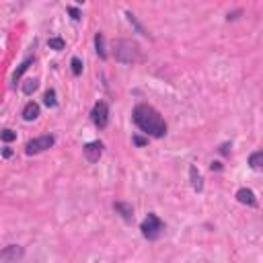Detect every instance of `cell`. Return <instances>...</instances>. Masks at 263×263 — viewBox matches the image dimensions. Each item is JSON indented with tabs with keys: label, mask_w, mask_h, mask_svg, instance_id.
I'll list each match as a JSON object with an SVG mask.
<instances>
[{
	"label": "cell",
	"mask_w": 263,
	"mask_h": 263,
	"mask_svg": "<svg viewBox=\"0 0 263 263\" xmlns=\"http://www.w3.org/2000/svg\"><path fill=\"white\" fill-rule=\"evenodd\" d=\"M132 119L144 134H148L152 138H162L167 134V123H164V119L160 117V113L157 109L148 103L136 105L134 111H132Z\"/></svg>",
	"instance_id": "obj_1"
},
{
	"label": "cell",
	"mask_w": 263,
	"mask_h": 263,
	"mask_svg": "<svg viewBox=\"0 0 263 263\" xmlns=\"http://www.w3.org/2000/svg\"><path fill=\"white\" fill-rule=\"evenodd\" d=\"M113 58L119 64H138L142 62V50L132 39H115L113 41Z\"/></svg>",
	"instance_id": "obj_2"
},
{
	"label": "cell",
	"mask_w": 263,
	"mask_h": 263,
	"mask_svg": "<svg viewBox=\"0 0 263 263\" xmlns=\"http://www.w3.org/2000/svg\"><path fill=\"white\" fill-rule=\"evenodd\" d=\"M140 230H142V237L146 239V241H157V239H160V234H162V230H164V222L157 216V214H148L146 218H144V222H142V226H140Z\"/></svg>",
	"instance_id": "obj_3"
},
{
	"label": "cell",
	"mask_w": 263,
	"mask_h": 263,
	"mask_svg": "<svg viewBox=\"0 0 263 263\" xmlns=\"http://www.w3.org/2000/svg\"><path fill=\"white\" fill-rule=\"evenodd\" d=\"M53 142H56V138H53L52 134H46V136L33 138V140H29V142H27V146H25V152H27V155H29V157H33V155H39V152H44V150L52 148V146H53Z\"/></svg>",
	"instance_id": "obj_4"
},
{
	"label": "cell",
	"mask_w": 263,
	"mask_h": 263,
	"mask_svg": "<svg viewBox=\"0 0 263 263\" xmlns=\"http://www.w3.org/2000/svg\"><path fill=\"white\" fill-rule=\"evenodd\" d=\"M91 119L93 123L99 130H105L107 128V123H109V105L105 101H99L95 107H93V111H91Z\"/></svg>",
	"instance_id": "obj_5"
},
{
	"label": "cell",
	"mask_w": 263,
	"mask_h": 263,
	"mask_svg": "<svg viewBox=\"0 0 263 263\" xmlns=\"http://www.w3.org/2000/svg\"><path fill=\"white\" fill-rule=\"evenodd\" d=\"M21 257H23V247H19V245H8L2 249V253H0V261L2 263H17Z\"/></svg>",
	"instance_id": "obj_6"
},
{
	"label": "cell",
	"mask_w": 263,
	"mask_h": 263,
	"mask_svg": "<svg viewBox=\"0 0 263 263\" xmlns=\"http://www.w3.org/2000/svg\"><path fill=\"white\" fill-rule=\"evenodd\" d=\"M82 152H85V158L89 162H99V158L103 155V142H99V140L89 142L85 148H82Z\"/></svg>",
	"instance_id": "obj_7"
},
{
	"label": "cell",
	"mask_w": 263,
	"mask_h": 263,
	"mask_svg": "<svg viewBox=\"0 0 263 263\" xmlns=\"http://www.w3.org/2000/svg\"><path fill=\"white\" fill-rule=\"evenodd\" d=\"M237 200L249 208H257V198H255V193L251 189H247V187H241L237 191Z\"/></svg>",
	"instance_id": "obj_8"
},
{
	"label": "cell",
	"mask_w": 263,
	"mask_h": 263,
	"mask_svg": "<svg viewBox=\"0 0 263 263\" xmlns=\"http://www.w3.org/2000/svg\"><path fill=\"white\" fill-rule=\"evenodd\" d=\"M113 210L126 220V222H132L134 220V208L130 206V204H126V202H115L113 204Z\"/></svg>",
	"instance_id": "obj_9"
},
{
	"label": "cell",
	"mask_w": 263,
	"mask_h": 263,
	"mask_svg": "<svg viewBox=\"0 0 263 263\" xmlns=\"http://www.w3.org/2000/svg\"><path fill=\"white\" fill-rule=\"evenodd\" d=\"M37 117H39V105L35 101H29V103L25 105V109H23V119L25 121H33Z\"/></svg>",
	"instance_id": "obj_10"
},
{
	"label": "cell",
	"mask_w": 263,
	"mask_h": 263,
	"mask_svg": "<svg viewBox=\"0 0 263 263\" xmlns=\"http://www.w3.org/2000/svg\"><path fill=\"white\" fill-rule=\"evenodd\" d=\"M189 179H191V187L196 189V191L204 189V179H202V175H200L196 164H191V167H189Z\"/></svg>",
	"instance_id": "obj_11"
},
{
	"label": "cell",
	"mask_w": 263,
	"mask_h": 263,
	"mask_svg": "<svg viewBox=\"0 0 263 263\" xmlns=\"http://www.w3.org/2000/svg\"><path fill=\"white\" fill-rule=\"evenodd\" d=\"M249 167L257 173H263V150H257L249 157Z\"/></svg>",
	"instance_id": "obj_12"
},
{
	"label": "cell",
	"mask_w": 263,
	"mask_h": 263,
	"mask_svg": "<svg viewBox=\"0 0 263 263\" xmlns=\"http://www.w3.org/2000/svg\"><path fill=\"white\" fill-rule=\"evenodd\" d=\"M95 48H97V53H99V58L105 60V58H107V52H105V37H103V33H97V35H95Z\"/></svg>",
	"instance_id": "obj_13"
},
{
	"label": "cell",
	"mask_w": 263,
	"mask_h": 263,
	"mask_svg": "<svg viewBox=\"0 0 263 263\" xmlns=\"http://www.w3.org/2000/svg\"><path fill=\"white\" fill-rule=\"evenodd\" d=\"M33 62H35V58H27V60H25V62H23V64L19 66V70H17L15 74H12V80L17 82V80H19V78H21V76H23V74L27 72V70H29V66H31Z\"/></svg>",
	"instance_id": "obj_14"
},
{
	"label": "cell",
	"mask_w": 263,
	"mask_h": 263,
	"mask_svg": "<svg viewBox=\"0 0 263 263\" xmlns=\"http://www.w3.org/2000/svg\"><path fill=\"white\" fill-rule=\"evenodd\" d=\"M39 87V80L37 78H29V80H25V85H23V93L25 95H33Z\"/></svg>",
	"instance_id": "obj_15"
},
{
	"label": "cell",
	"mask_w": 263,
	"mask_h": 263,
	"mask_svg": "<svg viewBox=\"0 0 263 263\" xmlns=\"http://www.w3.org/2000/svg\"><path fill=\"white\" fill-rule=\"evenodd\" d=\"M48 46H50L52 50H56V52H62V50L66 48V41H64L62 37H50V39H48Z\"/></svg>",
	"instance_id": "obj_16"
},
{
	"label": "cell",
	"mask_w": 263,
	"mask_h": 263,
	"mask_svg": "<svg viewBox=\"0 0 263 263\" xmlns=\"http://www.w3.org/2000/svg\"><path fill=\"white\" fill-rule=\"evenodd\" d=\"M44 103H46L48 107H56V105H58V101H56V91H53V89L46 91V95H44Z\"/></svg>",
	"instance_id": "obj_17"
},
{
	"label": "cell",
	"mask_w": 263,
	"mask_h": 263,
	"mask_svg": "<svg viewBox=\"0 0 263 263\" xmlns=\"http://www.w3.org/2000/svg\"><path fill=\"white\" fill-rule=\"evenodd\" d=\"M126 17H128V21H130V23H132V25L136 27V29H138V33H142V35H148V33H146V29H144V27H142L140 23L136 21V17L132 15V12H126Z\"/></svg>",
	"instance_id": "obj_18"
},
{
	"label": "cell",
	"mask_w": 263,
	"mask_h": 263,
	"mask_svg": "<svg viewBox=\"0 0 263 263\" xmlns=\"http://www.w3.org/2000/svg\"><path fill=\"white\" fill-rule=\"evenodd\" d=\"M70 66H72V74H74V76H80V74H82V62H80L78 58H72Z\"/></svg>",
	"instance_id": "obj_19"
},
{
	"label": "cell",
	"mask_w": 263,
	"mask_h": 263,
	"mask_svg": "<svg viewBox=\"0 0 263 263\" xmlns=\"http://www.w3.org/2000/svg\"><path fill=\"white\" fill-rule=\"evenodd\" d=\"M0 136H2V142H12V140H15V138H17V134L12 132V130H4V132L0 134Z\"/></svg>",
	"instance_id": "obj_20"
},
{
	"label": "cell",
	"mask_w": 263,
	"mask_h": 263,
	"mask_svg": "<svg viewBox=\"0 0 263 263\" xmlns=\"http://www.w3.org/2000/svg\"><path fill=\"white\" fill-rule=\"evenodd\" d=\"M68 12H70V15H72V19H74V21H78V19H80V10H78V8H74V6H68Z\"/></svg>",
	"instance_id": "obj_21"
},
{
	"label": "cell",
	"mask_w": 263,
	"mask_h": 263,
	"mask_svg": "<svg viewBox=\"0 0 263 263\" xmlns=\"http://www.w3.org/2000/svg\"><path fill=\"white\" fill-rule=\"evenodd\" d=\"M134 144L136 146H144V144H148V140H146V138H140V136H134Z\"/></svg>",
	"instance_id": "obj_22"
},
{
	"label": "cell",
	"mask_w": 263,
	"mask_h": 263,
	"mask_svg": "<svg viewBox=\"0 0 263 263\" xmlns=\"http://www.w3.org/2000/svg\"><path fill=\"white\" fill-rule=\"evenodd\" d=\"M10 155H12V150H10V148H4V150H2V157H4V158H8Z\"/></svg>",
	"instance_id": "obj_23"
},
{
	"label": "cell",
	"mask_w": 263,
	"mask_h": 263,
	"mask_svg": "<svg viewBox=\"0 0 263 263\" xmlns=\"http://www.w3.org/2000/svg\"><path fill=\"white\" fill-rule=\"evenodd\" d=\"M214 169H216V171L222 169V167H220V162H212V171H214Z\"/></svg>",
	"instance_id": "obj_24"
},
{
	"label": "cell",
	"mask_w": 263,
	"mask_h": 263,
	"mask_svg": "<svg viewBox=\"0 0 263 263\" xmlns=\"http://www.w3.org/2000/svg\"><path fill=\"white\" fill-rule=\"evenodd\" d=\"M220 152H222V155H226V152H228V144H224L222 148H220Z\"/></svg>",
	"instance_id": "obj_25"
}]
</instances>
